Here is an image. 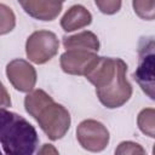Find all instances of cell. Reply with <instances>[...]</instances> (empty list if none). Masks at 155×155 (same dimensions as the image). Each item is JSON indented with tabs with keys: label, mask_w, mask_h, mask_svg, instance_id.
Returning <instances> with one entry per match:
<instances>
[{
	"label": "cell",
	"mask_w": 155,
	"mask_h": 155,
	"mask_svg": "<svg viewBox=\"0 0 155 155\" xmlns=\"http://www.w3.org/2000/svg\"><path fill=\"white\" fill-rule=\"evenodd\" d=\"M127 64L121 58L98 57L85 78L96 87L99 102L108 109L122 107L132 96V85L126 78Z\"/></svg>",
	"instance_id": "obj_1"
},
{
	"label": "cell",
	"mask_w": 155,
	"mask_h": 155,
	"mask_svg": "<svg viewBox=\"0 0 155 155\" xmlns=\"http://www.w3.org/2000/svg\"><path fill=\"white\" fill-rule=\"evenodd\" d=\"M24 108L51 140H58L67 134L71 124L68 109L56 103L44 90L30 91L24 98Z\"/></svg>",
	"instance_id": "obj_2"
},
{
	"label": "cell",
	"mask_w": 155,
	"mask_h": 155,
	"mask_svg": "<svg viewBox=\"0 0 155 155\" xmlns=\"http://www.w3.org/2000/svg\"><path fill=\"white\" fill-rule=\"evenodd\" d=\"M38 144L36 130L28 120L0 109V155H34Z\"/></svg>",
	"instance_id": "obj_3"
},
{
	"label": "cell",
	"mask_w": 155,
	"mask_h": 155,
	"mask_svg": "<svg viewBox=\"0 0 155 155\" xmlns=\"http://www.w3.org/2000/svg\"><path fill=\"white\" fill-rule=\"evenodd\" d=\"M154 38H140L138 44V67L133 73V79L150 99H154Z\"/></svg>",
	"instance_id": "obj_4"
},
{
	"label": "cell",
	"mask_w": 155,
	"mask_h": 155,
	"mask_svg": "<svg viewBox=\"0 0 155 155\" xmlns=\"http://www.w3.org/2000/svg\"><path fill=\"white\" fill-rule=\"evenodd\" d=\"M59 48L57 35L50 30H36L25 41V54L35 64H45L52 59Z\"/></svg>",
	"instance_id": "obj_5"
},
{
	"label": "cell",
	"mask_w": 155,
	"mask_h": 155,
	"mask_svg": "<svg viewBox=\"0 0 155 155\" xmlns=\"http://www.w3.org/2000/svg\"><path fill=\"white\" fill-rule=\"evenodd\" d=\"M76 139L85 150L99 153L103 151L109 144L110 136L108 128L101 121L87 119L78 125Z\"/></svg>",
	"instance_id": "obj_6"
},
{
	"label": "cell",
	"mask_w": 155,
	"mask_h": 155,
	"mask_svg": "<svg viewBox=\"0 0 155 155\" xmlns=\"http://www.w3.org/2000/svg\"><path fill=\"white\" fill-rule=\"evenodd\" d=\"M6 76L19 92H30L36 84V70L25 59L17 58L6 65Z\"/></svg>",
	"instance_id": "obj_7"
},
{
	"label": "cell",
	"mask_w": 155,
	"mask_h": 155,
	"mask_svg": "<svg viewBox=\"0 0 155 155\" xmlns=\"http://www.w3.org/2000/svg\"><path fill=\"white\" fill-rule=\"evenodd\" d=\"M96 52L85 51V50H67L62 53L59 63L64 73L70 75H82L85 76L88 70L93 67L98 59Z\"/></svg>",
	"instance_id": "obj_8"
},
{
	"label": "cell",
	"mask_w": 155,
	"mask_h": 155,
	"mask_svg": "<svg viewBox=\"0 0 155 155\" xmlns=\"http://www.w3.org/2000/svg\"><path fill=\"white\" fill-rule=\"evenodd\" d=\"M23 10L33 18L39 21H53L62 11L63 2L58 1H19Z\"/></svg>",
	"instance_id": "obj_9"
},
{
	"label": "cell",
	"mask_w": 155,
	"mask_h": 155,
	"mask_svg": "<svg viewBox=\"0 0 155 155\" xmlns=\"http://www.w3.org/2000/svg\"><path fill=\"white\" fill-rule=\"evenodd\" d=\"M92 22L91 12L82 5H73L62 17L61 27L64 31H74L90 25Z\"/></svg>",
	"instance_id": "obj_10"
},
{
	"label": "cell",
	"mask_w": 155,
	"mask_h": 155,
	"mask_svg": "<svg viewBox=\"0 0 155 155\" xmlns=\"http://www.w3.org/2000/svg\"><path fill=\"white\" fill-rule=\"evenodd\" d=\"M63 46L67 50H85L91 52H98L99 40L97 35L90 30H84L75 35L63 36Z\"/></svg>",
	"instance_id": "obj_11"
},
{
	"label": "cell",
	"mask_w": 155,
	"mask_h": 155,
	"mask_svg": "<svg viewBox=\"0 0 155 155\" xmlns=\"http://www.w3.org/2000/svg\"><path fill=\"white\" fill-rule=\"evenodd\" d=\"M154 115L155 111L153 108H145L140 110L137 117L138 128L150 138H154Z\"/></svg>",
	"instance_id": "obj_12"
},
{
	"label": "cell",
	"mask_w": 155,
	"mask_h": 155,
	"mask_svg": "<svg viewBox=\"0 0 155 155\" xmlns=\"http://www.w3.org/2000/svg\"><path fill=\"white\" fill-rule=\"evenodd\" d=\"M16 25V16L11 7L0 2V35H5L13 30Z\"/></svg>",
	"instance_id": "obj_13"
},
{
	"label": "cell",
	"mask_w": 155,
	"mask_h": 155,
	"mask_svg": "<svg viewBox=\"0 0 155 155\" xmlns=\"http://www.w3.org/2000/svg\"><path fill=\"white\" fill-rule=\"evenodd\" d=\"M115 155H148V154L139 143L132 140H124L116 147Z\"/></svg>",
	"instance_id": "obj_14"
},
{
	"label": "cell",
	"mask_w": 155,
	"mask_h": 155,
	"mask_svg": "<svg viewBox=\"0 0 155 155\" xmlns=\"http://www.w3.org/2000/svg\"><path fill=\"white\" fill-rule=\"evenodd\" d=\"M132 6L134 8V12L143 19L151 21L154 19V7L155 2L154 1H133Z\"/></svg>",
	"instance_id": "obj_15"
},
{
	"label": "cell",
	"mask_w": 155,
	"mask_h": 155,
	"mask_svg": "<svg viewBox=\"0 0 155 155\" xmlns=\"http://www.w3.org/2000/svg\"><path fill=\"white\" fill-rule=\"evenodd\" d=\"M94 4H96V6L99 8V11L102 12V13H105V15H113V13H116L119 10H120V7H121V5H122V2L121 1H115V0H104V1H102V0H96L94 1Z\"/></svg>",
	"instance_id": "obj_16"
},
{
	"label": "cell",
	"mask_w": 155,
	"mask_h": 155,
	"mask_svg": "<svg viewBox=\"0 0 155 155\" xmlns=\"http://www.w3.org/2000/svg\"><path fill=\"white\" fill-rule=\"evenodd\" d=\"M11 104H12V102H11L10 94H8L7 90H6V87L0 81V109L11 107Z\"/></svg>",
	"instance_id": "obj_17"
},
{
	"label": "cell",
	"mask_w": 155,
	"mask_h": 155,
	"mask_svg": "<svg viewBox=\"0 0 155 155\" xmlns=\"http://www.w3.org/2000/svg\"><path fill=\"white\" fill-rule=\"evenodd\" d=\"M36 155H59L57 148L50 143H45L41 145V148L39 149Z\"/></svg>",
	"instance_id": "obj_18"
}]
</instances>
